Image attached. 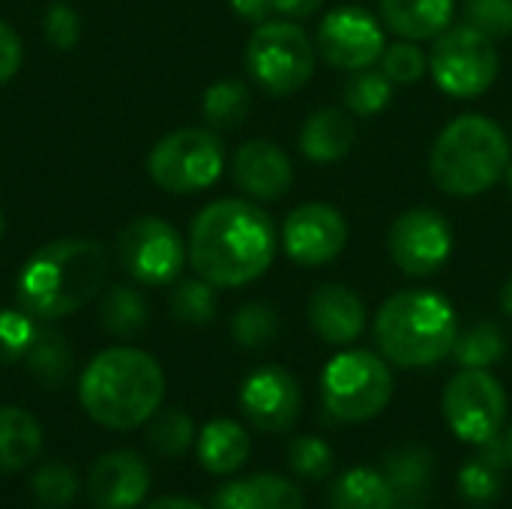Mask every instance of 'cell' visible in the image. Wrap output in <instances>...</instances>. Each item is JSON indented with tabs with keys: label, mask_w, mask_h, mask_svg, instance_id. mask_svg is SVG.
<instances>
[{
	"label": "cell",
	"mask_w": 512,
	"mask_h": 509,
	"mask_svg": "<svg viewBox=\"0 0 512 509\" xmlns=\"http://www.w3.org/2000/svg\"><path fill=\"white\" fill-rule=\"evenodd\" d=\"M252 453V441H249V432L234 423V420H210L204 429H201V438H198V462L216 474V477H225V474H237L246 459Z\"/></svg>",
	"instance_id": "obj_24"
},
{
	"label": "cell",
	"mask_w": 512,
	"mask_h": 509,
	"mask_svg": "<svg viewBox=\"0 0 512 509\" xmlns=\"http://www.w3.org/2000/svg\"><path fill=\"white\" fill-rule=\"evenodd\" d=\"M36 339V327L21 312H0V357H21L27 354L30 342Z\"/></svg>",
	"instance_id": "obj_39"
},
{
	"label": "cell",
	"mask_w": 512,
	"mask_h": 509,
	"mask_svg": "<svg viewBox=\"0 0 512 509\" xmlns=\"http://www.w3.org/2000/svg\"><path fill=\"white\" fill-rule=\"evenodd\" d=\"M507 468H510V456L501 435L486 444H477V453L459 468V495L480 507L495 504L504 495Z\"/></svg>",
	"instance_id": "obj_21"
},
{
	"label": "cell",
	"mask_w": 512,
	"mask_h": 509,
	"mask_svg": "<svg viewBox=\"0 0 512 509\" xmlns=\"http://www.w3.org/2000/svg\"><path fill=\"white\" fill-rule=\"evenodd\" d=\"M381 69L393 84H417L429 72V54L420 48V42H393L381 54Z\"/></svg>",
	"instance_id": "obj_37"
},
{
	"label": "cell",
	"mask_w": 512,
	"mask_h": 509,
	"mask_svg": "<svg viewBox=\"0 0 512 509\" xmlns=\"http://www.w3.org/2000/svg\"><path fill=\"white\" fill-rule=\"evenodd\" d=\"M0 237H3V213H0Z\"/></svg>",
	"instance_id": "obj_48"
},
{
	"label": "cell",
	"mask_w": 512,
	"mask_h": 509,
	"mask_svg": "<svg viewBox=\"0 0 512 509\" xmlns=\"http://www.w3.org/2000/svg\"><path fill=\"white\" fill-rule=\"evenodd\" d=\"M381 474L396 492L399 504H420L432 492L435 480V456L423 444H402L390 450L381 462Z\"/></svg>",
	"instance_id": "obj_23"
},
{
	"label": "cell",
	"mask_w": 512,
	"mask_h": 509,
	"mask_svg": "<svg viewBox=\"0 0 512 509\" xmlns=\"http://www.w3.org/2000/svg\"><path fill=\"white\" fill-rule=\"evenodd\" d=\"M210 509H306L303 492L279 474H255L249 480L225 483Z\"/></svg>",
	"instance_id": "obj_20"
},
{
	"label": "cell",
	"mask_w": 512,
	"mask_h": 509,
	"mask_svg": "<svg viewBox=\"0 0 512 509\" xmlns=\"http://www.w3.org/2000/svg\"><path fill=\"white\" fill-rule=\"evenodd\" d=\"M393 81L384 75V69H357L348 75L345 87H342V99L345 108L357 117H375L378 111H384L393 99Z\"/></svg>",
	"instance_id": "obj_30"
},
{
	"label": "cell",
	"mask_w": 512,
	"mask_h": 509,
	"mask_svg": "<svg viewBox=\"0 0 512 509\" xmlns=\"http://www.w3.org/2000/svg\"><path fill=\"white\" fill-rule=\"evenodd\" d=\"M441 408L453 435L474 447L498 438L507 423V393L489 369H462L453 375Z\"/></svg>",
	"instance_id": "obj_10"
},
{
	"label": "cell",
	"mask_w": 512,
	"mask_h": 509,
	"mask_svg": "<svg viewBox=\"0 0 512 509\" xmlns=\"http://www.w3.org/2000/svg\"><path fill=\"white\" fill-rule=\"evenodd\" d=\"M225 168L222 141L213 129H177L156 141L147 159L153 183L174 195H189L210 189Z\"/></svg>",
	"instance_id": "obj_9"
},
{
	"label": "cell",
	"mask_w": 512,
	"mask_h": 509,
	"mask_svg": "<svg viewBox=\"0 0 512 509\" xmlns=\"http://www.w3.org/2000/svg\"><path fill=\"white\" fill-rule=\"evenodd\" d=\"M309 324L327 345H351L366 330V303L348 285H321L309 297Z\"/></svg>",
	"instance_id": "obj_18"
},
{
	"label": "cell",
	"mask_w": 512,
	"mask_h": 509,
	"mask_svg": "<svg viewBox=\"0 0 512 509\" xmlns=\"http://www.w3.org/2000/svg\"><path fill=\"white\" fill-rule=\"evenodd\" d=\"M408 509H423V507H408Z\"/></svg>",
	"instance_id": "obj_49"
},
{
	"label": "cell",
	"mask_w": 512,
	"mask_h": 509,
	"mask_svg": "<svg viewBox=\"0 0 512 509\" xmlns=\"http://www.w3.org/2000/svg\"><path fill=\"white\" fill-rule=\"evenodd\" d=\"M231 336L240 348L246 351H258L276 342L279 336V312L270 303H246L237 309V315L231 318Z\"/></svg>",
	"instance_id": "obj_32"
},
{
	"label": "cell",
	"mask_w": 512,
	"mask_h": 509,
	"mask_svg": "<svg viewBox=\"0 0 512 509\" xmlns=\"http://www.w3.org/2000/svg\"><path fill=\"white\" fill-rule=\"evenodd\" d=\"M399 504L381 471L351 468L330 489V509H393Z\"/></svg>",
	"instance_id": "obj_26"
},
{
	"label": "cell",
	"mask_w": 512,
	"mask_h": 509,
	"mask_svg": "<svg viewBox=\"0 0 512 509\" xmlns=\"http://www.w3.org/2000/svg\"><path fill=\"white\" fill-rule=\"evenodd\" d=\"M512 165V144L504 126L486 114H462L435 138L429 171L441 192L477 198L498 186Z\"/></svg>",
	"instance_id": "obj_5"
},
{
	"label": "cell",
	"mask_w": 512,
	"mask_h": 509,
	"mask_svg": "<svg viewBox=\"0 0 512 509\" xmlns=\"http://www.w3.org/2000/svg\"><path fill=\"white\" fill-rule=\"evenodd\" d=\"M459 318L453 303L432 288H408L387 297L375 315V342L387 363L426 369L453 354Z\"/></svg>",
	"instance_id": "obj_4"
},
{
	"label": "cell",
	"mask_w": 512,
	"mask_h": 509,
	"mask_svg": "<svg viewBox=\"0 0 512 509\" xmlns=\"http://www.w3.org/2000/svg\"><path fill=\"white\" fill-rule=\"evenodd\" d=\"M147 441H150V447L159 456L177 459V456H183L192 447V441H195V423H192V417L186 411H177V408L156 411L150 417Z\"/></svg>",
	"instance_id": "obj_33"
},
{
	"label": "cell",
	"mask_w": 512,
	"mask_h": 509,
	"mask_svg": "<svg viewBox=\"0 0 512 509\" xmlns=\"http://www.w3.org/2000/svg\"><path fill=\"white\" fill-rule=\"evenodd\" d=\"M150 489L147 462L138 453L114 450L87 471V498L96 509H135Z\"/></svg>",
	"instance_id": "obj_17"
},
{
	"label": "cell",
	"mask_w": 512,
	"mask_h": 509,
	"mask_svg": "<svg viewBox=\"0 0 512 509\" xmlns=\"http://www.w3.org/2000/svg\"><path fill=\"white\" fill-rule=\"evenodd\" d=\"M318 48L297 21H264L246 42V69L270 96H291L315 75Z\"/></svg>",
	"instance_id": "obj_7"
},
{
	"label": "cell",
	"mask_w": 512,
	"mask_h": 509,
	"mask_svg": "<svg viewBox=\"0 0 512 509\" xmlns=\"http://www.w3.org/2000/svg\"><path fill=\"white\" fill-rule=\"evenodd\" d=\"M228 3L243 21H252V24H264L267 15L273 12V0H228Z\"/></svg>",
	"instance_id": "obj_42"
},
{
	"label": "cell",
	"mask_w": 512,
	"mask_h": 509,
	"mask_svg": "<svg viewBox=\"0 0 512 509\" xmlns=\"http://www.w3.org/2000/svg\"><path fill=\"white\" fill-rule=\"evenodd\" d=\"M240 408L246 420L261 432H288L303 408L297 378L282 366L255 369L240 387Z\"/></svg>",
	"instance_id": "obj_15"
},
{
	"label": "cell",
	"mask_w": 512,
	"mask_h": 509,
	"mask_svg": "<svg viewBox=\"0 0 512 509\" xmlns=\"http://www.w3.org/2000/svg\"><path fill=\"white\" fill-rule=\"evenodd\" d=\"M108 252L96 240H54L18 273V300L27 315L54 321L84 309L105 285Z\"/></svg>",
	"instance_id": "obj_3"
},
{
	"label": "cell",
	"mask_w": 512,
	"mask_h": 509,
	"mask_svg": "<svg viewBox=\"0 0 512 509\" xmlns=\"http://www.w3.org/2000/svg\"><path fill=\"white\" fill-rule=\"evenodd\" d=\"M318 54L345 72H357L375 66L387 48L384 24L363 6H339L321 18L315 36Z\"/></svg>",
	"instance_id": "obj_13"
},
{
	"label": "cell",
	"mask_w": 512,
	"mask_h": 509,
	"mask_svg": "<svg viewBox=\"0 0 512 509\" xmlns=\"http://www.w3.org/2000/svg\"><path fill=\"white\" fill-rule=\"evenodd\" d=\"M387 249L405 276H435L453 255V228L441 210L411 207L390 225Z\"/></svg>",
	"instance_id": "obj_12"
},
{
	"label": "cell",
	"mask_w": 512,
	"mask_h": 509,
	"mask_svg": "<svg viewBox=\"0 0 512 509\" xmlns=\"http://www.w3.org/2000/svg\"><path fill=\"white\" fill-rule=\"evenodd\" d=\"M249 108H252V93L243 81H234V78L210 84L201 102L204 120L210 123V129H219V132L237 129L249 117Z\"/></svg>",
	"instance_id": "obj_28"
},
{
	"label": "cell",
	"mask_w": 512,
	"mask_h": 509,
	"mask_svg": "<svg viewBox=\"0 0 512 509\" xmlns=\"http://www.w3.org/2000/svg\"><path fill=\"white\" fill-rule=\"evenodd\" d=\"M465 24L495 42L507 39L512 36V0H468Z\"/></svg>",
	"instance_id": "obj_38"
},
{
	"label": "cell",
	"mask_w": 512,
	"mask_h": 509,
	"mask_svg": "<svg viewBox=\"0 0 512 509\" xmlns=\"http://www.w3.org/2000/svg\"><path fill=\"white\" fill-rule=\"evenodd\" d=\"M504 444H507V456H510V468H512V426L507 429V435H504Z\"/></svg>",
	"instance_id": "obj_46"
},
{
	"label": "cell",
	"mask_w": 512,
	"mask_h": 509,
	"mask_svg": "<svg viewBox=\"0 0 512 509\" xmlns=\"http://www.w3.org/2000/svg\"><path fill=\"white\" fill-rule=\"evenodd\" d=\"M507 357V336L492 321H477L468 330H459L453 345V360L462 369H492Z\"/></svg>",
	"instance_id": "obj_27"
},
{
	"label": "cell",
	"mask_w": 512,
	"mask_h": 509,
	"mask_svg": "<svg viewBox=\"0 0 512 509\" xmlns=\"http://www.w3.org/2000/svg\"><path fill=\"white\" fill-rule=\"evenodd\" d=\"M147 300L132 285H117L102 300V324L114 336H138L147 327Z\"/></svg>",
	"instance_id": "obj_31"
},
{
	"label": "cell",
	"mask_w": 512,
	"mask_h": 509,
	"mask_svg": "<svg viewBox=\"0 0 512 509\" xmlns=\"http://www.w3.org/2000/svg\"><path fill=\"white\" fill-rule=\"evenodd\" d=\"M30 489H33V498H36L42 507L63 509L75 501V495H78V480H75L72 465H66V462H45V465L33 474Z\"/></svg>",
	"instance_id": "obj_35"
},
{
	"label": "cell",
	"mask_w": 512,
	"mask_h": 509,
	"mask_svg": "<svg viewBox=\"0 0 512 509\" xmlns=\"http://www.w3.org/2000/svg\"><path fill=\"white\" fill-rule=\"evenodd\" d=\"M45 33L54 48H72L81 33V21L75 9L69 3H51V9L45 12Z\"/></svg>",
	"instance_id": "obj_40"
},
{
	"label": "cell",
	"mask_w": 512,
	"mask_h": 509,
	"mask_svg": "<svg viewBox=\"0 0 512 509\" xmlns=\"http://www.w3.org/2000/svg\"><path fill=\"white\" fill-rule=\"evenodd\" d=\"M24 360H27V372L42 387H51V390L63 387V381L72 369V354H69L63 336L54 330H36V339L30 342Z\"/></svg>",
	"instance_id": "obj_29"
},
{
	"label": "cell",
	"mask_w": 512,
	"mask_h": 509,
	"mask_svg": "<svg viewBox=\"0 0 512 509\" xmlns=\"http://www.w3.org/2000/svg\"><path fill=\"white\" fill-rule=\"evenodd\" d=\"M120 264L141 285H168L186 267V243L165 219L138 216L117 237Z\"/></svg>",
	"instance_id": "obj_11"
},
{
	"label": "cell",
	"mask_w": 512,
	"mask_h": 509,
	"mask_svg": "<svg viewBox=\"0 0 512 509\" xmlns=\"http://www.w3.org/2000/svg\"><path fill=\"white\" fill-rule=\"evenodd\" d=\"M507 183H510V192H512V165H510V171H507V177H504Z\"/></svg>",
	"instance_id": "obj_47"
},
{
	"label": "cell",
	"mask_w": 512,
	"mask_h": 509,
	"mask_svg": "<svg viewBox=\"0 0 512 509\" xmlns=\"http://www.w3.org/2000/svg\"><path fill=\"white\" fill-rule=\"evenodd\" d=\"M324 0H273V9L282 12L285 18L291 21H300V18H309L321 9Z\"/></svg>",
	"instance_id": "obj_43"
},
{
	"label": "cell",
	"mask_w": 512,
	"mask_h": 509,
	"mask_svg": "<svg viewBox=\"0 0 512 509\" xmlns=\"http://www.w3.org/2000/svg\"><path fill=\"white\" fill-rule=\"evenodd\" d=\"M282 246L288 258L300 267L330 264L348 246V222L333 204H300L288 213L282 225Z\"/></svg>",
	"instance_id": "obj_14"
},
{
	"label": "cell",
	"mask_w": 512,
	"mask_h": 509,
	"mask_svg": "<svg viewBox=\"0 0 512 509\" xmlns=\"http://www.w3.org/2000/svg\"><path fill=\"white\" fill-rule=\"evenodd\" d=\"M42 450V429L21 408H0V474L27 468Z\"/></svg>",
	"instance_id": "obj_25"
},
{
	"label": "cell",
	"mask_w": 512,
	"mask_h": 509,
	"mask_svg": "<svg viewBox=\"0 0 512 509\" xmlns=\"http://www.w3.org/2000/svg\"><path fill=\"white\" fill-rule=\"evenodd\" d=\"M144 509H204L201 504L189 501V498H159L153 504H147Z\"/></svg>",
	"instance_id": "obj_44"
},
{
	"label": "cell",
	"mask_w": 512,
	"mask_h": 509,
	"mask_svg": "<svg viewBox=\"0 0 512 509\" xmlns=\"http://www.w3.org/2000/svg\"><path fill=\"white\" fill-rule=\"evenodd\" d=\"M501 72V57L495 39L483 36L468 24H450L438 39H432L429 51V75L438 90L453 99H477L483 96Z\"/></svg>",
	"instance_id": "obj_8"
},
{
	"label": "cell",
	"mask_w": 512,
	"mask_h": 509,
	"mask_svg": "<svg viewBox=\"0 0 512 509\" xmlns=\"http://www.w3.org/2000/svg\"><path fill=\"white\" fill-rule=\"evenodd\" d=\"M381 24L399 39H438L453 24V0H378Z\"/></svg>",
	"instance_id": "obj_19"
},
{
	"label": "cell",
	"mask_w": 512,
	"mask_h": 509,
	"mask_svg": "<svg viewBox=\"0 0 512 509\" xmlns=\"http://www.w3.org/2000/svg\"><path fill=\"white\" fill-rule=\"evenodd\" d=\"M171 315L180 321V324H189V327H204L216 318V291L210 282H204L201 276L198 279H189V282H180L171 294Z\"/></svg>",
	"instance_id": "obj_34"
},
{
	"label": "cell",
	"mask_w": 512,
	"mask_h": 509,
	"mask_svg": "<svg viewBox=\"0 0 512 509\" xmlns=\"http://www.w3.org/2000/svg\"><path fill=\"white\" fill-rule=\"evenodd\" d=\"M21 57H24V48H21L18 33L0 18V84H6L18 72Z\"/></svg>",
	"instance_id": "obj_41"
},
{
	"label": "cell",
	"mask_w": 512,
	"mask_h": 509,
	"mask_svg": "<svg viewBox=\"0 0 512 509\" xmlns=\"http://www.w3.org/2000/svg\"><path fill=\"white\" fill-rule=\"evenodd\" d=\"M501 309H504V315L512 318V276L504 282V288H501Z\"/></svg>",
	"instance_id": "obj_45"
},
{
	"label": "cell",
	"mask_w": 512,
	"mask_h": 509,
	"mask_svg": "<svg viewBox=\"0 0 512 509\" xmlns=\"http://www.w3.org/2000/svg\"><path fill=\"white\" fill-rule=\"evenodd\" d=\"M231 177L249 201H282L294 186V165L288 153L267 138H255L237 147Z\"/></svg>",
	"instance_id": "obj_16"
},
{
	"label": "cell",
	"mask_w": 512,
	"mask_h": 509,
	"mask_svg": "<svg viewBox=\"0 0 512 509\" xmlns=\"http://www.w3.org/2000/svg\"><path fill=\"white\" fill-rule=\"evenodd\" d=\"M78 399L93 423L117 432L150 423L165 399L162 366L138 348H108L81 375Z\"/></svg>",
	"instance_id": "obj_2"
},
{
	"label": "cell",
	"mask_w": 512,
	"mask_h": 509,
	"mask_svg": "<svg viewBox=\"0 0 512 509\" xmlns=\"http://www.w3.org/2000/svg\"><path fill=\"white\" fill-rule=\"evenodd\" d=\"M396 381L381 354L342 351L321 372L324 411L339 423H366L378 417L393 399Z\"/></svg>",
	"instance_id": "obj_6"
},
{
	"label": "cell",
	"mask_w": 512,
	"mask_h": 509,
	"mask_svg": "<svg viewBox=\"0 0 512 509\" xmlns=\"http://www.w3.org/2000/svg\"><path fill=\"white\" fill-rule=\"evenodd\" d=\"M357 126L342 108H318L300 126V153L309 162H339L351 153Z\"/></svg>",
	"instance_id": "obj_22"
},
{
	"label": "cell",
	"mask_w": 512,
	"mask_h": 509,
	"mask_svg": "<svg viewBox=\"0 0 512 509\" xmlns=\"http://www.w3.org/2000/svg\"><path fill=\"white\" fill-rule=\"evenodd\" d=\"M276 225L249 198L207 204L189 231V261L213 288H240L261 279L276 258Z\"/></svg>",
	"instance_id": "obj_1"
},
{
	"label": "cell",
	"mask_w": 512,
	"mask_h": 509,
	"mask_svg": "<svg viewBox=\"0 0 512 509\" xmlns=\"http://www.w3.org/2000/svg\"><path fill=\"white\" fill-rule=\"evenodd\" d=\"M333 465H336V456L330 444L315 435H303L288 444V468L303 480H312V483L324 480L333 471Z\"/></svg>",
	"instance_id": "obj_36"
}]
</instances>
